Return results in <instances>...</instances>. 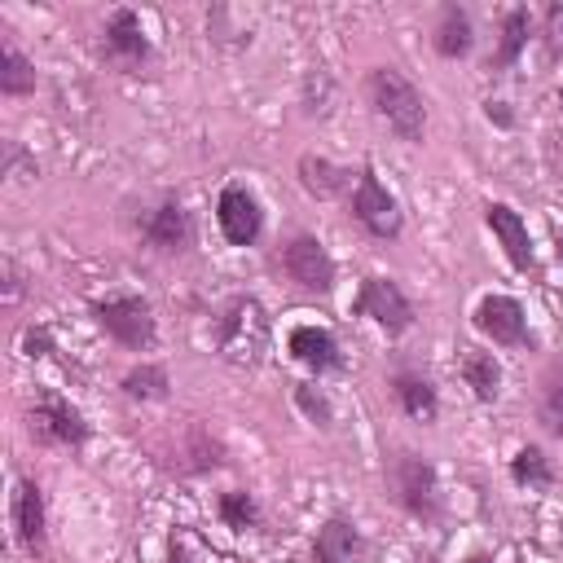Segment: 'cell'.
Masks as SVG:
<instances>
[{"mask_svg":"<svg viewBox=\"0 0 563 563\" xmlns=\"http://www.w3.org/2000/svg\"><path fill=\"white\" fill-rule=\"evenodd\" d=\"M391 396H396V405H400L413 422H431V418H435V409H440V396H435L431 378L409 374V369H400V374L391 378Z\"/></svg>","mask_w":563,"mask_h":563,"instance_id":"e0dca14e","label":"cell"},{"mask_svg":"<svg viewBox=\"0 0 563 563\" xmlns=\"http://www.w3.org/2000/svg\"><path fill=\"white\" fill-rule=\"evenodd\" d=\"M352 220H356L369 238H400V229H405L400 207H396V198L378 185L374 167H361V172H356V189H352Z\"/></svg>","mask_w":563,"mask_h":563,"instance_id":"5b68a950","label":"cell"},{"mask_svg":"<svg viewBox=\"0 0 563 563\" xmlns=\"http://www.w3.org/2000/svg\"><path fill=\"white\" fill-rule=\"evenodd\" d=\"M141 233H145V242L158 246V251H185L189 238H194V224H189V211H185L176 198H163V202L145 216Z\"/></svg>","mask_w":563,"mask_h":563,"instance_id":"5bb4252c","label":"cell"},{"mask_svg":"<svg viewBox=\"0 0 563 563\" xmlns=\"http://www.w3.org/2000/svg\"><path fill=\"white\" fill-rule=\"evenodd\" d=\"M167 563H185V550H180V545H172V554H167Z\"/></svg>","mask_w":563,"mask_h":563,"instance_id":"f546056e","label":"cell"},{"mask_svg":"<svg viewBox=\"0 0 563 563\" xmlns=\"http://www.w3.org/2000/svg\"><path fill=\"white\" fill-rule=\"evenodd\" d=\"M365 92H369V106L374 114L400 136V141H422L427 132V101L422 92L413 88V79H405L396 66H374L369 79H365Z\"/></svg>","mask_w":563,"mask_h":563,"instance_id":"6da1fadb","label":"cell"},{"mask_svg":"<svg viewBox=\"0 0 563 563\" xmlns=\"http://www.w3.org/2000/svg\"><path fill=\"white\" fill-rule=\"evenodd\" d=\"M471 40H475L471 13L457 9V4H444L440 9V22H435V53L440 57H466L471 53Z\"/></svg>","mask_w":563,"mask_h":563,"instance_id":"ac0fdd59","label":"cell"},{"mask_svg":"<svg viewBox=\"0 0 563 563\" xmlns=\"http://www.w3.org/2000/svg\"><path fill=\"white\" fill-rule=\"evenodd\" d=\"M92 317H97V325H101L114 343H123V347H132V352L150 347L154 334H158L154 308H150L141 295H110V299H97V303H92Z\"/></svg>","mask_w":563,"mask_h":563,"instance_id":"3957f363","label":"cell"},{"mask_svg":"<svg viewBox=\"0 0 563 563\" xmlns=\"http://www.w3.org/2000/svg\"><path fill=\"white\" fill-rule=\"evenodd\" d=\"M167 387H172V378L163 365H136L123 374V391L132 400H167Z\"/></svg>","mask_w":563,"mask_h":563,"instance_id":"d4e9b609","label":"cell"},{"mask_svg":"<svg viewBox=\"0 0 563 563\" xmlns=\"http://www.w3.org/2000/svg\"><path fill=\"white\" fill-rule=\"evenodd\" d=\"M462 378H466V387L475 391V400H497V391H501V365H497V356L493 352H479V347H466L462 352Z\"/></svg>","mask_w":563,"mask_h":563,"instance_id":"ffe728a7","label":"cell"},{"mask_svg":"<svg viewBox=\"0 0 563 563\" xmlns=\"http://www.w3.org/2000/svg\"><path fill=\"white\" fill-rule=\"evenodd\" d=\"M475 330L488 334L493 343L501 347H523L532 334H528V317H523V303L510 299V295H484L475 303Z\"/></svg>","mask_w":563,"mask_h":563,"instance_id":"9c48e42d","label":"cell"},{"mask_svg":"<svg viewBox=\"0 0 563 563\" xmlns=\"http://www.w3.org/2000/svg\"><path fill=\"white\" fill-rule=\"evenodd\" d=\"M0 92H4V97H26V92H35V66H31L13 44L0 48Z\"/></svg>","mask_w":563,"mask_h":563,"instance_id":"603a6c76","label":"cell"},{"mask_svg":"<svg viewBox=\"0 0 563 563\" xmlns=\"http://www.w3.org/2000/svg\"><path fill=\"white\" fill-rule=\"evenodd\" d=\"M216 343H220V352H224L233 365H260L264 352H268V317H264L260 299L238 295V299L220 312Z\"/></svg>","mask_w":563,"mask_h":563,"instance_id":"7a4b0ae2","label":"cell"},{"mask_svg":"<svg viewBox=\"0 0 563 563\" xmlns=\"http://www.w3.org/2000/svg\"><path fill=\"white\" fill-rule=\"evenodd\" d=\"M559 537H563V523H559Z\"/></svg>","mask_w":563,"mask_h":563,"instance_id":"1f68e13d","label":"cell"},{"mask_svg":"<svg viewBox=\"0 0 563 563\" xmlns=\"http://www.w3.org/2000/svg\"><path fill=\"white\" fill-rule=\"evenodd\" d=\"M286 343H290V356H295L299 365H308L312 374L339 369V343H334L330 330H321V325H295Z\"/></svg>","mask_w":563,"mask_h":563,"instance_id":"9a60e30c","label":"cell"},{"mask_svg":"<svg viewBox=\"0 0 563 563\" xmlns=\"http://www.w3.org/2000/svg\"><path fill=\"white\" fill-rule=\"evenodd\" d=\"M106 57H110L114 66H123V70H132V66H141V62L150 57L145 26H141V18H136L132 9H114V13L106 18Z\"/></svg>","mask_w":563,"mask_h":563,"instance_id":"7c38bea8","label":"cell"},{"mask_svg":"<svg viewBox=\"0 0 563 563\" xmlns=\"http://www.w3.org/2000/svg\"><path fill=\"white\" fill-rule=\"evenodd\" d=\"M510 479L515 484H528V488H545V484H554V466H550V457L537 444H523L510 457Z\"/></svg>","mask_w":563,"mask_h":563,"instance_id":"cb8c5ba5","label":"cell"},{"mask_svg":"<svg viewBox=\"0 0 563 563\" xmlns=\"http://www.w3.org/2000/svg\"><path fill=\"white\" fill-rule=\"evenodd\" d=\"M356 312L369 317L378 330H387L391 339L405 334L413 325V303L405 299V290L391 277H365L361 295H356Z\"/></svg>","mask_w":563,"mask_h":563,"instance_id":"52a82bcc","label":"cell"},{"mask_svg":"<svg viewBox=\"0 0 563 563\" xmlns=\"http://www.w3.org/2000/svg\"><path fill=\"white\" fill-rule=\"evenodd\" d=\"M528 26H532L528 9H510V13L501 18V44H497V53H493V70H506V66L519 62V53H523V44H528Z\"/></svg>","mask_w":563,"mask_h":563,"instance_id":"44dd1931","label":"cell"},{"mask_svg":"<svg viewBox=\"0 0 563 563\" xmlns=\"http://www.w3.org/2000/svg\"><path fill=\"white\" fill-rule=\"evenodd\" d=\"M295 405L317 422V427H330V418H334V409H330V400L312 387V383H295Z\"/></svg>","mask_w":563,"mask_h":563,"instance_id":"4316f807","label":"cell"},{"mask_svg":"<svg viewBox=\"0 0 563 563\" xmlns=\"http://www.w3.org/2000/svg\"><path fill=\"white\" fill-rule=\"evenodd\" d=\"M48 352V330H26V356H44Z\"/></svg>","mask_w":563,"mask_h":563,"instance_id":"f1b7e54d","label":"cell"},{"mask_svg":"<svg viewBox=\"0 0 563 563\" xmlns=\"http://www.w3.org/2000/svg\"><path fill=\"white\" fill-rule=\"evenodd\" d=\"M427 563H435V559H427Z\"/></svg>","mask_w":563,"mask_h":563,"instance_id":"836d02e7","label":"cell"},{"mask_svg":"<svg viewBox=\"0 0 563 563\" xmlns=\"http://www.w3.org/2000/svg\"><path fill=\"white\" fill-rule=\"evenodd\" d=\"M365 554V537L352 519L343 515H330L321 528H317V541H312V559L317 563H361Z\"/></svg>","mask_w":563,"mask_h":563,"instance_id":"4fadbf2b","label":"cell"},{"mask_svg":"<svg viewBox=\"0 0 563 563\" xmlns=\"http://www.w3.org/2000/svg\"><path fill=\"white\" fill-rule=\"evenodd\" d=\"M282 268L299 290H312V295H330L334 290V260L312 233H295L282 246Z\"/></svg>","mask_w":563,"mask_h":563,"instance_id":"8992f818","label":"cell"},{"mask_svg":"<svg viewBox=\"0 0 563 563\" xmlns=\"http://www.w3.org/2000/svg\"><path fill=\"white\" fill-rule=\"evenodd\" d=\"M387 484L396 493V501L418 515V519H431L435 506H440V484H435V466L418 453H396L391 466H387Z\"/></svg>","mask_w":563,"mask_h":563,"instance_id":"277c9868","label":"cell"},{"mask_svg":"<svg viewBox=\"0 0 563 563\" xmlns=\"http://www.w3.org/2000/svg\"><path fill=\"white\" fill-rule=\"evenodd\" d=\"M559 101H563V92H559Z\"/></svg>","mask_w":563,"mask_h":563,"instance_id":"d6a6232c","label":"cell"},{"mask_svg":"<svg viewBox=\"0 0 563 563\" xmlns=\"http://www.w3.org/2000/svg\"><path fill=\"white\" fill-rule=\"evenodd\" d=\"M545 44H550V57L563 53V4L545 9Z\"/></svg>","mask_w":563,"mask_h":563,"instance_id":"83f0119b","label":"cell"},{"mask_svg":"<svg viewBox=\"0 0 563 563\" xmlns=\"http://www.w3.org/2000/svg\"><path fill=\"white\" fill-rule=\"evenodd\" d=\"M484 224L493 229V238L501 242L506 260H510L519 273H528V268L537 264V255H532V238H528V220H523L510 202H488V207H484Z\"/></svg>","mask_w":563,"mask_h":563,"instance_id":"8fae6325","label":"cell"},{"mask_svg":"<svg viewBox=\"0 0 563 563\" xmlns=\"http://www.w3.org/2000/svg\"><path fill=\"white\" fill-rule=\"evenodd\" d=\"M466 563H493V559H488V554H471Z\"/></svg>","mask_w":563,"mask_h":563,"instance_id":"4dcf8cb0","label":"cell"},{"mask_svg":"<svg viewBox=\"0 0 563 563\" xmlns=\"http://www.w3.org/2000/svg\"><path fill=\"white\" fill-rule=\"evenodd\" d=\"M537 418L550 435L563 440V365H554L545 378H541V391H537Z\"/></svg>","mask_w":563,"mask_h":563,"instance_id":"7402d4cb","label":"cell"},{"mask_svg":"<svg viewBox=\"0 0 563 563\" xmlns=\"http://www.w3.org/2000/svg\"><path fill=\"white\" fill-rule=\"evenodd\" d=\"M220 519L242 532V528H255V523H260V506H255L251 493L233 488V493H220Z\"/></svg>","mask_w":563,"mask_h":563,"instance_id":"484cf974","label":"cell"},{"mask_svg":"<svg viewBox=\"0 0 563 563\" xmlns=\"http://www.w3.org/2000/svg\"><path fill=\"white\" fill-rule=\"evenodd\" d=\"M299 185H303L308 194H317V198H334V194H343V189L352 185V172H347V167H334V163L321 158V154H303V158H299Z\"/></svg>","mask_w":563,"mask_h":563,"instance_id":"d6986e66","label":"cell"},{"mask_svg":"<svg viewBox=\"0 0 563 563\" xmlns=\"http://www.w3.org/2000/svg\"><path fill=\"white\" fill-rule=\"evenodd\" d=\"M216 220H220V233L233 242V246H251L264 229V211L255 202V194L246 185H224L220 198H216Z\"/></svg>","mask_w":563,"mask_h":563,"instance_id":"ba28073f","label":"cell"},{"mask_svg":"<svg viewBox=\"0 0 563 563\" xmlns=\"http://www.w3.org/2000/svg\"><path fill=\"white\" fill-rule=\"evenodd\" d=\"M31 435L48 440V444H84L88 440V422L75 405L57 400V396H44L40 405H31Z\"/></svg>","mask_w":563,"mask_h":563,"instance_id":"30bf717a","label":"cell"},{"mask_svg":"<svg viewBox=\"0 0 563 563\" xmlns=\"http://www.w3.org/2000/svg\"><path fill=\"white\" fill-rule=\"evenodd\" d=\"M13 528H18V541L26 550H40L44 545V493L35 479H18V493H13Z\"/></svg>","mask_w":563,"mask_h":563,"instance_id":"2e32d148","label":"cell"}]
</instances>
